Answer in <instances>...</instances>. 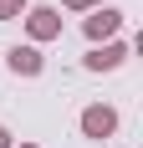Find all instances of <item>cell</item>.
<instances>
[{"label": "cell", "mask_w": 143, "mask_h": 148, "mask_svg": "<svg viewBox=\"0 0 143 148\" xmlns=\"http://www.w3.org/2000/svg\"><path fill=\"white\" fill-rule=\"evenodd\" d=\"M82 133H87V138H113V133H118V112H113L107 102L82 107Z\"/></svg>", "instance_id": "cell-1"}, {"label": "cell", "mask_w": 143, "mask_h": 148, "mask_svg": "<svg viewBox=\"0 0 143 148\" xmlns=\"http://www.w3.org/2000/svg\"><path fill=\"white\" fill-rule=\"evenodd\" d=\"M26 31H31V41H56L61 36V15L51 5H36V10H26Z\"/></svg>", "instance_id": "cell-2"}, {"label": "cell", "mask_w": 143, "mask_h": 148, "mask_svg": "<svg viewBox=\"0 0 143 148\" xmlns=\"http://www.w3.org/2000/svg\"><path fill=\"white\" fill-rule=\"evenodd\" d=\"M123 61H128V46L123 41H102V46L87 51V72H113V66H123Z\"/></svg>", "instance_id": "cell-3"}, {"label": "cell", "mask_w": 143, "mask_h": 148, "mask_svg": "<svg viewBox=\"0 0 143 148\" xmlns=\"http://www.w3.org/2000/svg\"><path fill=\"white\" fill-rule=\"evenodd\" d=\"M82 26H87V36H92V41H113V31L123 26V10H113V5H97V10L87 15Z\"/></svg>", "instance_id": "cell-4"}, {"label": "cell", "mask_w": 143, "mask_h": 148, "mask_svg": "<svg viewBox=\"0 0 143 148\" xmlns=\"http://www.w3.org/2000/svg\"><path fill=\"white\" fill-rule=\"evenodd\" d=\"M5 61H10V72H21V77H36V72L46 66L36 46H10V56H5Z\"/></svg>", "instance_id": "cell-5"}, {"label": "cell", "mask_w": 143, "mask_h": 148, "mask_svg": "<svg viewBox=\"0 0 143 148\" xmlns=\"http://www.w3.org/2000/svg\"><path fill=\"white\" fill-rule=\"evenodd\" d=\"M31 5L26 0H0V21H15V15H26Z\"/></svg>", "instance_id": "cell-6"}, {"label": "cell", "mask_w": 143, "mask_h": 148, "mask_svg": "<svg viewBox=\"0 0 143 148\" xmlns=\"http://www.w3.org/2000/svg\"><path fill=\"white\" fill-rule=\"evenodd\" d=\"M61 5H67V10H97L102 0H61Z\"/></svg>", "instance_id": "cell-7"}, {"label": "cell", "mask_w": 143, "mask_h": 148, "mask_svg": "<svg viewBox=\"0 0 143 148\" xmlns=\"http://www.w3.org/2000/svg\"><path fill=\"white\" fill-rule=\"evenodd\" d=\"M0 148H10V133H5V128H0Z\"/></svg>", "instance_id": "cell-8"}, {"label": "cell", "mask_w": 143, "mask_h": 148, "mask_svg": "<svg viewBox=\"0 0 143 148\" xmlns=\"http://www.w3.org/2000/svg\"><path fill=\"white\" fill-rule=\"evenodd\" d=\"M21 148H36V143H21Z\"/></svg>", "instance_id": "cell-9"}]
</instances>
